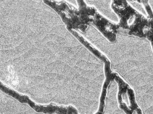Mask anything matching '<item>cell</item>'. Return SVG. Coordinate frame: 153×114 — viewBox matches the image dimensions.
<instances>
[{
	"label": "cell",
	"instance_id": "cell-1",
	"mask_svg": "<svg viewBox=\"0 0 153 114\" xmlns=\"http://www.w3.org/2000/svg\"><path fill=\"white\" fill-rule=\"evenodd\" d=\"M92 22L110 41H115L117 30L119 27L118 25L112 24L97 12Z\"/></svg>",
	"mask_w": 153,
	"mask_h": 114
}]
</instances>
